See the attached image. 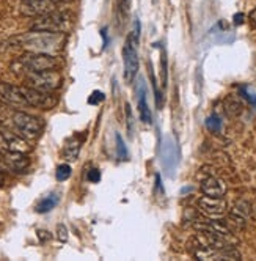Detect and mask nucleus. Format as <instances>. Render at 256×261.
Masks as SVG:
<instances>
[{"label": "nucleus", "instance_id": "nucleus-1", "mask_svg": "<svg viewBox=\"0 0 256 261\" xmlns=\"http://www.w3.org/2000/svg\"><path fill=\"white\" fill-rule=\"evenodd\" d=\"M17 43L21 47L28 49L30 52H44L52 54L62 51L66 36L65 33H47V32H35L30 30L28 33L17 38Z\"/></svg>", "mask_w": 256, "mask_h": 261}, {"label": "nucleus", "instance_id": "nucleus-2", "mask_svg": "<svg viewBox=\"0 0 256 261\" xmlns=\"http://www.w3.org/2000/svg\"><path fill=\"white\" fill-rule=\"evenodd\" d=\"M58 66V60L52 54L44 52H25L13 62L11 69L16 74H27L30 71H49Z\"/></svg>", "mask_w": 256, "mask_h": 261}, {"label": "nucleus", "instance_id": "nucleus-3", "mask_svg": "<svg viewBox=\"0 0 256 261\" xmlns=\"http://www.w3.org/2000/svg\"><path fill=\"white\" fill-rule=\"evenodd\" d=\"M70 28H71V17L58 11L38 16L30 25V30L47 33H66Z\"/></svg>", "mask_w": 256, "mask_h": 261}, {"label": "nucleus", "instance_id": "nucleus-4", "mask_svg": "<svg viewBox=\"0 0 256 261\" xmlns=\"http://www.w3.org/2000/svg\"><path fill=\"white\" fill-rule=\"evenodd\" d=\"M13 125L16 126L17 132L27 140H35L44 129V122L35 115L25 112H16L13 115Z\"/></svg>", "mask_w": 256, "mask_h": 261}, {"label": "nucleus", "instance_id": "nucleus-5", "mask_svg": "<svg viewBox=\"0 0 256 261\" xmlns=\"http://www.w3.org/2000/svg\"><path fill=\"white\" fill-rule=\"evenodd\" d=\"M25 82L28 87L41 90V92H54L62 85L60 73L49 69V71H30L25 74Z\"/></svg>", "mask_w": 256, "mask_h": 261}, {"label": "nucleus", "instance_id": "nucleus-6", "mask_svg": "<svg viewBox=\"0 0 256 261\" xmlns=\"http://www.w3.org/2000/svg\"><path fill=\"white\" fill-rule=\"evenodd\" d=\"M139 38L134 33H129L123 46V62H124V79L126 82H132L139 71V52H137Z\"/></svg>", "mask_w": 256, "mask_h": 261}, {"label": "nucleus", "instance_id": "nucleus-7", "mask_svg": "<svg viewBox=\"0 0 256 261\" xmlns=\"http://www.w3.org/2000/svg\"><path fill=\"white\" fill-rule=\"evenodd\" d=\"M178 162H179L178 143H176V140L171 135H169V137H165L164 142L161 143V164H162V168L171 176L174 173Z\"/></svg>", "mask_w": 256, "mask_h": 261}, {"label": "nucleus", "instance_id": "nucleus-8", "mask_svg": "<svg viewBox=\"0 0 256 261\" xmlns=\"http://www.w3.org/2000/svg\"><path fill=\"white\" fill-rule=\"evenodd\" d=\"M198 211L208 219H222L228 213V203L223 197L203 195L198 200Z\"/></svg>", "mask_w": 256, "mask_h": 261}, {"label": "nucleus", "instance_id": "nucleus-9", "mask_svg": "<svg viewBox=\"0 0 256 261\" xmlns=\"http://www.w3.org/2000/svg\"><path fill=\"white\" fill-rule=\"evenodd\" d=\"M24 98L28 104V107H38L43 110H49L57 106L58 99L57 96H54L51 92H41V90H36L32 87H21Z\"/></svg>", "mask_w": 256, "mask_h": 261}, {"label": "nucleus", "instance_id": "nucleus-10", "mask_svg": "<svg viewBox=\"0 0 256 261\" xmlns=\"http://www.w3.org/2000/svg\"><path fill=\"white\" fill-rule=\"evenodd\" d=\"M55 8H57L55 0H24L21 5V13L24 16L38 17L55 11Z\"/></svg>", "mask_w": 256, "mask_h": 261}, {"label": "nucleus", "instance_id": "nucleus-11", "mask_svg": "<svg viewBox=\"0 0 256 261\" xmlns=\"http://www.w3.org/2000/svg\"><path fill=\"white\" fill-rule=\"evenodd\" d=\"M0 140H2V143L5 145L6 149H11V151L19 153L30 151V143H28L27 138H24L21 134H14L2 126H0Z\"/></svg>", "mask_w": 256, "mask_h": 261}, {"label": "nucleus", "instance_id": "nucleus-12", "mask_svg": "<svg viewBox=\"0 0 256 261\" xmlns=\"http://www.w3.org/2000/svg\"><path fill=\"white\" fill-rule=\"evenodd\" d=\"M0 154L3 156L6 165L9 167L11 172L21 173L24 170L30 167V159H28L27 153H19V151H11V149H5L0 151Z\"/></svg>", "mask_w": 256, "mask_h": 261}, {"label": "nucleus", "instance_id": "nucleus-13", "mask_svg": "<svg viewBox=\"0 0 256 261\" xmlns=\"http://www.w3.org/2000/svg\"><path fill=\"white\" fill-rule=\"evenodd\" d=\"M195 228L198 232H208L212 235H217V236H223V238H230L231 239V230L230 227L223 224L220 219H208L206 220H200V222L195 224Z\"/></svg>", "mask_w": 256, "mask_h": 261}, {"label": "nucleus", "instance_id": "nucleus-14", "mask_svg": "<svg viewBox=\"0 0 256 261\" xmlns=\"http://www.w3.org/2000/svg\"><path fill=\"white\" fill-rule=\"evenodd\" d=\"M0 96H2L6 103L14 104V106H22V107H28L22 88L13 85V84H6V82H0Z\"/></svg>", "mask_w": 256, "mask_h": 261}, {"label": "nucleus", "instance_id": "nucleus-15", "mask_svg": "<svg viewBox=\"0 0 256 261\" xmlns=\"http://www.w3.org/2000/svg\"><path fill=\"white\" fill-rule=\"evenodd\" d=\"M250 216H252V206L247 200H239V202H236V205L230 211V219L234 222V225L239 228H244L247 225V220L250 219Z\"/></svg>", "mask_w": 256, "mask_h": 261}, {"label": "nucleus", "instance_id": "nucleus-16", "mask_svg": "<svg viewBox=\"0 0 256 261\" xmlns=\"http://www.w3.org/2000/svg\"><path fill=\"white\" fill-rule=\"evenodd\" d=\"M200 189L203 195H209V197H225L226 194V184L217 176L204 178L200 184Z\"/></svg>", "mask_w": 256, "mask_h": 261}, {"label": "nucleus", "instance_id": "nucleus-17", "mask_svg": "<svg viewBox=\"0 0 256 261\" xmlns=\"http://www.w3.org/2000/svg\"><path fill=\"white\" fill-rule=\"evenodd\" d=\"M137 93H139V114H140V120L146 125H151L153 123V115H151V110L148 107L146 103V90L143 85V80L139 82V87H137Z\"/></svg>", "mask_w": 256, "mask_h": 261}, {"label": "nucleus", "instance_id": "nucleus-18", "mask_svg": "<svg viewBox=\"0 0 256 261\" xmlns=\"http://www.w3.org/2000/svg\"><path fill=\"white\" fill-rule=\"evenodd\" d=\"M81 140L77 137H73L71 140H68V143L65 145V149H63V156L66 160H70V162H74L77 159L79 153H81Z\"/></svg>", "mask_w": 256, "mask_h": 261}, {"label": "nucleus", "instance_id": "nucleus-19", "mask_svg": "<svg viewBox=\"0 0 256 261\" xmlns=\"http://www.w3.org/2000/svg\"><path fill=\"white\" fill-rule=\"evenodd\" d=\"M58 202H60V197H58L57 194L47 195V197H44L41 202L36 205V213H39V214L49 213V211H52L58 205Z\"/></svg>", "mask_w": 256, "mask_h": 261}, {"label": "nucleus", "instance_id": "nucleus-20", "mask_svg": "<svg viewBox=\"0 0 256 261\" xmlns=\"http://www.w3.org/2000/svg\"><path fill=\"white\" fill-rule=\"evenodd\" d=\"M115 142H116V156L120 160H127L129 159V151H127V148L124 145V140L120 134L115 135Z\"/></svg>", "mask_w": 256, "mask_h": 261}, {"label": "nucleus", "instance_id": "nucleus-21", "mask_svg": "<svg viewBox=\"0 0 256 261\" xmlns=\"http://www.w3.org/2000/svg\"><path fill=\"white\" fill-rule=\"evenodd\" d=\"M124 109H126V120H127V132H129V137L132 138L135 132V125H134V114H132L131 104L126 103Z\"/></svg>", "mask_w": 256, "mask_h": 261}, {"label": "nucleus", "instance_id": "nucleus-22", "mask_svg": "<svg viewBox=\"0 0 256 261\" xmlns=\"http://www.w3.org/2000/svg\"><path fill=\"white\" fill-rule=\"evenodd\" d=\"M71 173H73V170H71L70 165H68V164H60L57 167L55 176H57L58 181H66V179L71 176Z\"/></svg>", "mask_w": 256, "mask_h": 261}, {"label": "nucleus", "instance_id": "nucleus-23", "mask_svg": "<svg viewBox=\"0 0 256 261\" xmlns=\"http://www.w3.org/2000/svg\"><path fill=\"white\" fill-rule=\"evenodd\" d=\"M206 126H208V129L211 130V132L217 134L222 130V120L217 115H212V117H209L208 120H206Z\"/></svg>", "mask_w": 256, "mask_h": 261}, {"label": "nucleus", "instance_id": "nucleus-24", "mask_svg": "<svg viewBox=\"0 0 256 261\" xmlns=\"http://www.w3.org/2000/svg\"><path fill=\"white\" fill-rule=\"evenodd\" d=\"M225 109L230 115L236 117V115H239L242 112V104L238 103V101H234V99H228V101L225 103Z\"/></svg>", "mask_w": 256, "mask_h": 261}, {"label": "nucleus", "instance_id": "nucleus-25", "mask_svg": "<svg viewBox=\"0 0 256 261\" xmlns=\"http://www.w3.org/2000/svg\"><path fill=\"white\" fill-rule=\"evenodd\" d=\"M161 62H162V87H167V74H169V65H167V52L165 49H162V57H161Z\"/></svg>", "mask_w": 256, "mask_h": 261}, {"label": "nucleus", "instance_id": "nucleus-26", "mask_svg": "<svg viewBox=\"0 0 256 261\" xmlns=\"http://www.w3.org/2000/svg\"><path fill=\"white\" fill-rule=\"evenodd\" d=\"M105 99V96H104V93L102 92H99V90H96V92H93L91 95H90V98H88V104H91V106H96V104H99V103H102Z\"/></svg>", "mask_w": 256, "mask_h": 261}, {"label": "nucleus", "instance_id": "nucleus-27", "mask_svg": "<svg viewBox=\"0 0 256 261\" xmlns=\"http://www.w3.org/2000/svg\"><path fill=\"white\" fill-rule=\"evenodd\" d=\"M86 179L90 183H99L101 181V172L97 168H91L86 175Z\"/></svg>", "mask_w": 256, "mask_h": 261}, {"label": "nucleus", "instance_id": "nucleus-28", "mask_svg": "<svg viewBox=\"0 0 256 261\" xmlns=\"http://www.w3.org/2000/svg\"><path fill=\"white\" fill-rule=\"evenodd\" d=\"M57 238H58V241H62V243H66L68 241V228L63 224L57 227Z\"/></svg>", "mask_w": 256, "mask_h": 261}, {"label": "nucleus", "instance_id": "nucleus-29", "mask_svg": "<svg viewBox=\"0 0 256 261\" xmlns=\"http://www.w3.org/2000/svg\"><path fill=\"white\" fill-rule=\"evenodd\" d=\"M239 93H241V95H242V96H244L245 99H247L249 103H252V104H256V98H253V96H252V95L249 93V90L245 88V87H241V88H239Z\"/></svg>", "mask_w": 256, "mask_h": 261}, {"label": "nucleus", "instance_id": "nucleus-30", "mask_svg": "<svg viewBox=\"0 0 256 261\" xmlns=\"http://www.w3.org/2000/svg\"><path fill=\"white\" fill-rule=\"evenodd\" d=\"M129 8H131V0H120V11L127 16V13H129Z\"/></svg>", "mask_w": 256, "mask_h": 261}, {"label": "nucleus", "instance_id": "nucleus-31", "mask_svg": "<svg viewBox=\"0 0 256 261\" xmlns=\"http://www.w3.org/2000/svg\"><path fill=\"white\" fill-rule=\"evenodd\" d=\"M38 238L41 243H44V241L51 239V235H49V232H44V230H38Z\"/></svg>", "mask_w": 256, "mask_h": 261}, {"label": "nucleus", "instance_id": "nucleus-32", "mask_svg": "<svg viewBox=\"0 0 256 261\" xmlns=\"http://www.w3.org/2000/svg\"><path fill=\"white\" fill-rule=\"evenodd\" d=\"M0 172H2V173L9 172V167L6 165V162H5V159H3L2 154H0Z\"/></svg>", "mask_w": 256, "mask_h": 261}, {"label": "nucleus", "instance_id": "nucleus-33", "mask_svg": "<svg viewBox=\"0 0 256 261\" xmlns=\"http://www.w3.org/2000/svg\"><path fill=\"white\" fill-rule=\"evenodd\" d=\"M233 19H234V24H236V25H241V24L244 22V14H242V13H238V14H234Z\"/></svg>", "mask_w": 256, "mask_h": 261}, {"label": "nucleus", "instance_id": "nucleus-34", "mask_svg": "<svg viewBox=\"0 0 256 261\" xmlns=\"http://www.w3.org/2000/svg\"><path fill=\"white\" fill-rule=\"evenodd\" d=\"M249 19H250V24H252L253 27H256V8L250 13V17H249Z\"/></svg>", "mask_w": 256, "mask_h": 261}, {"label": "nucleus", "instance_id": "nucleus-35", "mask_svg": "<svg viewBox=\"0 0 256 261\" xmlns=\"http://www.w3.org/2000/svg\"><path fill=\"white\" fill-rule=\"evenodd\" d=\"M3 184H5V178H3V173L0 172V187H3Z\"/></svg>", "mask_w": 256, "mask_h": 261}, {"label": "nucleus", "instance_id": "nucleus-36", "mask_svg": "<svg viewBox=\"0 0 256 261\" xmlns=\"http://www.w3.org/2000/svg\"><path fill=\"white\" fill-rule=\"evenodd\" d=\"M255 211H256V208H255Z\"/></svg>", "mask_w": 256, "mask_h": 261}]
</instances>
